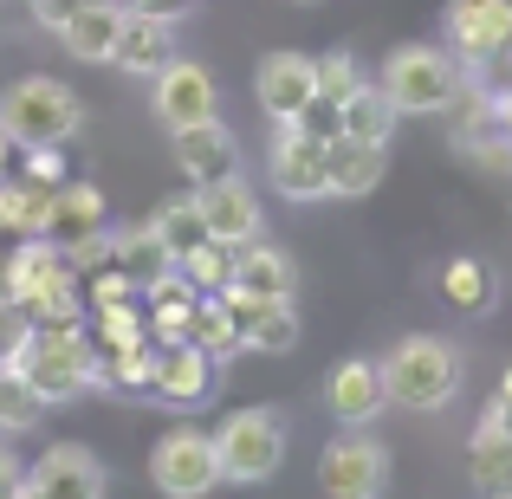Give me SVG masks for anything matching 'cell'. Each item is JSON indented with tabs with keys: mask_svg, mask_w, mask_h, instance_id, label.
Masks as SVG:
<instances>
[{
	"mask_svg": "<svg viewBox=\"0 0 512 499\" xmlns=\"http://www.w3.org/2000/svg\"><path fill=\"white\" fill-rule=\"evenodd\" d=\"M13 370L39 389V402H72L85 396L91 383H104V363H98V344L78 318H52V325H26V337L13 344Z\"/></svg>",
	"mask_w": 512,
	"mask_h": 499,
	"instance_id": "6da1fadb",
	"label": "cell"
},
{
	"mask_svg": "<svg viewBox=\"0 0 512 499\" xmlns=\"http://www.w3.org/2000/svg\"><path fill=\"white\" fill-rule=\"evenodd\" d=\"M383 383H389V402H402L415 415H435L461 396V350L435 331H415L383 357Z\"/></svg>",
	"mask_w": 512,
	"mask_h": 499,
	"instance_id": "7a4b0ae2",
	"label": "cell"
},
{
	"mask_svg": "<svg viewBox=\"0 0 512 499\" xmlns=\"http://www.w3.org/2000/svg\"><path fill=\"white\" fill-rule=\"evenodd\" d=\"M376 85L396 104V117H441V111L461 104L467 72H461V59L441 52V46H396L383 59V72H376Z\"/></svg>",
	"mask_w": 512,
	"mask_h": 499,
	"instance_id": "3957f363",
	"label": "cell"
},
{
	"mask_svg": "<svg viewBox=\"0 0 512 499\" xmlns=\"http://www.w3.org/2000/svg\"><path fill=\"white\" fill-rule=\"evenodd\" d=\"M0 130L13 137V150H39V143H59L65 150V143L85 130V104H78L72 85L33 72V78H20V85H7V98H0Z\"/></svg>",
	"mask_w": 512,
	"mask_h": 499,
	"instance_id": "277c9868",
	"label": "cell"
},
{
	"mask_svg": "<svg viewBox=\"0 0 512 499\" xmlns=\"http://www.w3.org/2000/svg\"><path fill=\"white\" fill-rule=\"evenodd\" d=\"M214 454H221V480L260 487V480H273L279 461H286V422H279L273 409H234L214 428Z\"/></svg>",
	"mask_w": 512,
	"mask_h": 499,
	"instance_id": "5b68a950",
	"label": "cell"
},
{
	"mask_svg": "<svg viewBox=\"0 0 512 499\" xmlns=\"http://www.w3.org/2000/svg\"><path fill=\"white\" fill-rule=\"evenodd\" d=\"M325 150H331V130L305 124V117L279 124L273 156H266L273 188H279L286 201H325V195H331V182H325Z\"/></svg>",
	"mask_w": 512,
	"mask_h": 499,
	"instance_id": "8992f818",
	"label": "cell"
},
{
	"mask_svg": "<svg viewBox=\"0 0 512 499\" xmlns=\"http://www.w3.org/2000/svg\"><path fill=\"white\" fill-rule=\"evenodd\" d=\"M150 480H156L169 499H201V493H214V480H221L214 435H201V428H169V435L150 448Z\"/></svg>",
	"mask_w": 512,
	"mask_h": 499,
	"instance_id": "52a82bcc",
	"label": "cell"
},
{
	"mask_svg": "<svg viewBox=\"0 0 512 499\" xmlns=\"http://www.w3.org/2000/svg\"><path fill=\"white\" fill-rule=\"evenodd\" d=\"M318 487L331 499H376L389 487V448L376 435H363V428H350L318 454Z\"/></svg>",
	"mask_w": 512,
	"mask_h": 499,
	"instance_id": "ba28073f",
	"label": "cell"
},
{
	"mask_svg": "<svg viewBox=\"0 0 512 499\" xmlns=\"http://www.w3.org/2000/svg\"><path fill=\"white\" fill-rule=\"evenodd\" d=\"M39 234L52 240L59 253H85L98 247L104 234H111V208H104V195L91 182H52V201H46V227Z\"/></svg>",
	"mask_w": 512,
	"mask_h": 499,
	"instance_id": "9c48e42d",
	"label": "cell"
},
{
	"mask_svg": "<svg viewBox=\"0 0 512 499\" xmlns=\"http://www.w3.org/2000/svg\"><path fill=\"white\" fill-rule=\"evenodd\" d=\"M104 487H111V474L85 441H59L26 467V493L33 499H98Z\"/></svg>",
	"mask_w": 512,
	"mask_h": 499,
	"instance_id": "30bf717a",
	"label": "cell"
},
{
	"mask_svg": "<svg viewBox=\"0 0 512 499\" xmlns=\"http://www.w3.org/2000/svg\"><path fill=\"white\" fill-rule=\"evenodd\" d=\"M150 85H156L150 104H156V117H163L169 130L201 124V117H221V85H214V72L195 65V59H169Z\"/></svg>",
	"mask_w": 512,
	"mask_h": 499,
	"instance_id": "8fae6325",
	"label": "cell"
},
{
	"mask_svg": "<svg viewBox=\"0 0 512 499\" xmlns=\"http://www.w3.org/2000/svg\"><path fill=\"white\" fill-rule=\"evenodd\" d=\"M214 383V357L195 337H150V376L143 389H156L163 402H201Z\"/></svg>",
	"mask_w": 512,
	"mask_h": 499,
	"instance_id": "7c38bea8",
	"label": "cell"
},
{
	"mask_svg": "<svg viewBox=\"0 0 512 499\" xmlns=\"http://www.w3.org/2000/svg\"><path fill=\"white\" fill-rule=\"evenodd\" d=\"M461 130H454V150L467 156V163H480L487 175H512V117L500 111L493 98H480V91H461Z\"/></svg>",
	"mask_w": 512,
	"mask_h": 499,
	"instance_id": "4fadbf2b",
	"label": "cell"
},
{
	"mask_svg": "<svg viewBox=\"0 0 512 499\" xmlns=\"http://www.w3.org/2000/svg\"><path fill=\"white\" fill-rule=\"evenodd\" d=\"M253 85H260V111L273 124H292V117H305L318 104V65L305 52H266Z\"/></svg>",
	"mask_w": 512,
	"mask_h": 499,
	"instance_id": "5bb4252c",
	"label": "cell"
},
{
	"mask_svg": "<svg viewBox=\"0 0 512 499\" xmlns=\"http://www.w3.org/2000/svg\"><path fill=\"white\" fill-rule=\"evenodd\" d=\"M441 26H448V52L461 65H474L512 39V0H448Z\"/></svg>",
	"mask_w": 512,
	"mask_h": 499,
	"instance_id": "9a60e30c",
	"label": "cell"
},
{
	"mask_svg": "<svg viewBox=\"0 0 512 499\" xmlns=\"http://www.w3.org/2000/svg\"><path fill=\"white\" fill-rule=\"evenodd\" d=\"M195 201H201V221H208V234L214 240H227V247H240V240H253L266 227V214H260V195L247 188V175H221V182H201L195 188Z\"/></svg>",
	"mask_w": 512,
	"mask_h": 499,
	"instance_id": "2e32d148",
	"label": "cell"
},
{
	"mask_svg": "<svg viewBox=\"0 0 512 499\" xmlns=\"http://www.w3.org/2000/svg\"><path fill=\"white\" fill-rule=\"evenodd\" d=\"M325 402L344 428H370L376 415L389 409V383H383V363L370 357H344L338 370L325 376Z\"/></svg>",
	"mask_w": 512,
	"mask_h": 499,
	"instance_id": "e0dca14e",
	"label": "cell"
},
{
	"mask_svg": "<svg viewBox=\"0 0 512 499\" xmlns=\"http://www.w3.org/2000/svg\"><path fill=\"white\" fill-rule=\"evenodd\" d=\"M175 163H182L188 182H221V175H234L240 169V143H234V130L221 124V117H201V124H182L175 130Z\"/></svg>",
	"mask_w": 512,
	"mask_h": 499,
	"instance_id": "ac0fdd59",
	"label": "cell"
},
{
	"mask_svg": "<svg viewBox=\"0 0 512 499\" xmlns=\"http://www.w3.org/2000/svg\"><path fill=\"white\" fill-rule=\"evenodd\" d=\"M124 0H85V7L72 13V20L59 26V46L72 52L78 65H111V52H117V33H124Z\"/></svg>",
	"mask_w": 512,
	"mask_h": 499,
	"instance_id": "d6986e66",
	"label": "cell"
},
{
	"mask_svg": "<svg viewBox=\"0 0 512 499\" xmlns=\"http://www.w3.org/2000/svg\"><path fill=\"white\" fill-rule=\"evenodd\" d=\"M227 286L247 292V299H292V286H299V273H292V260L273 247V240H240L234 247V273H227Z\"/></svg>",
	"mask_w": 512,
	"mask_h": 499,
	"instance_id": "ffe728a7",
	"label": "cell"
},
{
	"mask_svg": "<svg viewBox=\"0 0 512 499\" xmlns=\"http://www.w3.org/2000/svg\"><path fill=\"white\" fill-rule=\"evenodd\" d=\"M169 59H175V20H156V13H124V33H117V52H111L117 72L156 78Z\"/></svg>",
	"mask_w": 512,
	"mask_h": 499,
	"instance_id": "44dd1931",
	"label": "cell"
},
{
	"mask_svg": "<svg viewBox=\"0 0 512 499\" xmlns=\"http://www.w3.org/2000/svg\"><path fill=\"white\" fill-rule=\"evenodd\" d=\"M389 169V143H357L344 130H331V150H325V182L331 195H370Z\"/></svg>",
	"mask_w": 512,
	"mask_h": 499,
	"instance_id": "7402d4cb",
	"label": "cell"
},
{
	"mask_svg": "<svg viewBox=\"0 0 512 499\" xmlns=\"http://www.w3.org/2000/svg\"><path fill=\"white\" fill-rule=\"evenodd\" d=\"M65 266H72V253H59L46 234H26L20 247H7V292H13V305H26L39 286H52Z\"/></svg>",
	"mask_w": 512,
	"mask_h": 499,
	"instance_id": "603a6c76",
	"label": "cell"
},
{
	"mask_svg": "<svg viewBox=\"0 0 512 499\" xmlns=\"http://www.w3.org/2000/svg\"><path fill=\"white\" fill-rule=\"evenodd\" d=\"M467 480L487 499H512V435H500L487 415H480L474 441H467Z\"/></svg>",
	"mask_w": 512,
	"mask_h": 499,
	"instance_id": "cb8c5ba5",
	"label": "cell"
},
{
	"mask_svg": "<svg viewBox=\"0 0 512 499\" xmlns=\"http://www.w3.org/2000/svg\"><path fill=\"white\" fill-rule=\"evenodd\" d=\"M111 266H124V273L137 279V292H150L163 273H175V253L163 247V234L143 221V227H124V234H111Z\"/></svg>",
	"mask_w": 512,
	"mask_h": 499,
	"instance_id": "d4e9b609",
	"label": "cell"
},
{
	"mask_svg": "<svg viewBox=\"0 0 512 499\" xmlns=\"http://www.w3.org/2000/svg\"><path fill=\"white\" fill-rule=\"evenodd\" d=\"M46 201H52V182L39 175H7L0 182V234L7 240H26L46 227Z\"/></svg>",
	"mask_w": 512,
	"mask_h": 499,
	"instance_id": "484cf974",
	"label": "cell"
},
{
	"mask_svg": "<svg viewBox=\"0 0 512 499\" xmlns=\"http://www.w3.org/2000/svg\"><path fill=\"white\" fill-rule=\"evenodd\" d=\"M188 337H195V344L208 350L214 363L234 357V350H247V337H240V318H234V305H227V292H201L195 312H188Z\"/></svg>",
	"mask_w": 512,
	"mask_h": 499,
	"instance_id": "4316f807",
	"label": "cell"
},
{
	"mask_svg": "<svg viewBox=\"0 0 512 499\" xmlns=\"http://www.w3.org/2000/svg\"><path fill=\"white\" fill-rule=\"evenodd\" d=\"M338 130L357 137V143H389V137H396V104L383 98V85L363 78V85L338 104Z\"/></svg>",
	"mask_w": 512,
	"mask_h": 499,
	"instance_id": "83f0119b",
	"label": "cell"
},
{
	"mask_svg": "<svg viewBox=\"0 0 512 499\" xmlns=\"http://www.w3.org/2000/svg\"><path fill=\"white\" fill-rule=\"evenodd\" d=\"M46 422V402L39 389L13 370V357H0V435H26V428Z\"/></svg>",
	"mask_w": 512,
	"mask_h": 499,
	"instance_id": "f1b7e54d",
	"label": "cell"
},
{
	"mask_svg": "<svg viewBox=\"0 0 512 499\" xmlns=\"http://www.w3.org/2000/svg\"><path fill=\"white\" fill-rule=\"evenodd\" d=\"M150 227L163 234V247L175 253V260H182V253H195L201 240H214V234H208V221H201V201H195V195H182V201H163V208L150 214Z\"/></svg>",
	"mask_w": 512,
	"mask_h": 499,
	"instance_id": "f546056e",
	"label": "cell"
},
{
	"mask_svg": "<svg viewBox=\"0 0 512 499\" xmlns=\"http://www.w3.org/2000/svg\"><path fill=\"white\" fill-rule=\"evenodd\" d=\"M441 292H448V305H461V312H487L493 305V273L480 260H448L441 266Z\"/></svg>",
	"mask_w": 512,
	"mask_h": 499,
	"instance_id": "4dcf8cb0",
	"label": "cell"
},
{
	"mask_svg": "<svg viewBox=\"0 0 512 499\" xmlns=\"http://www.w3.org/2000/svg\"><path fill=\"white\" fill-rule=\"evenodd\" d=\"M175 273H182L195 292H221L227 273H234V247H227V240H201L195 253H182V260H175Z\"/></svg>",
	"mask_w": 512,
	"mask_h": 499,
	"instance_id": "1f68e13d",
	"label": "cell"
},
{
	"mask_svg": "<svg viewBox=\"0 0 512 499\" xmlns=\"http://www.w3.org/2000/svg\"><path fill=\"white\" fill-rule=\"evenodd\" d=\"M78 292H85V286H78V273H72V266H65V273L52 279V286H39L33 299L20 305V312L33 318V325H52V318H78V305H85V299H78Z\"/></svg>",
	"mask_w": 512,
	"mask_h": 499,
	"instance_id": "d6a6232c",
	"label": "cell"
},
{
	"mask_svg": "<svg viewBox=\"0 0 512 499\" xmlns=\"http://www.w3.org/2000/svg\"><path fill=\"white\" fill-rule=\"evenodd\" d=\"M467 72V91H480V98H512V39L500 52H487V59H474V65H461Z\"/></svg>",
	"mask_w": 512,
	"mask_h": 499,
	"instance_id": "836d02e7",
	"label": "cell"
},
{
	"mask_svg": "<svg viewBox=\"0 0 512 499\" xmlns=\"http://www.w3.org/2000/svg\"><path fill=\"white\" fill-rule=\"evenodd\" d=\"M312 65H318V104H344L350 91L363 85V72H357L350 52H325V59H312Z\"/></svg>",
	"mask_w": 512,
	"mask_h": 499,
	"instance_id": "e575fe53",
	"label": "cell"
},
{
	"mask_svg": "<svg viewBox=\"0 0 512 499\" xmlns=\"http://www.w3.org/2000/svg\"><path fill=\"white\" fill-rule=\"evenodd\" d=\"M85 7V0H26V13H33V26H46V33H59L72 13Z\"/></svg>",
	"mask_w": 512,
	"mask_h": 499,
	"instance_id": "d590c367",
	"label": "cell"
},
{
	"mask_svg": "<svg viewBox=\"0 0 512 499\" xmlns=\"http://www.w3.org/2000/svg\"><path fill=\"white\" fill-rule=\"evenodd\" d=\"M487 422L500 428V435H512V370L500 376V389H493V402H487Z\"/></svg>",
	"mask_w": 512,
	"mask_h": 499,
	"instance_id": "8d00e7d4",
	"label": "cell"
},
{
	"mask_svg": "<svg viewBox=\"0 0 512 499\" xmlns=\"http://www.w3.org/2000/svg\"><path fill=\"white\" fill-rule=\"evenodd\" d=\"M130 13H156V20H188L195 13V0H124Z\"/></svg>",
	"mask_w": 512,
	"mask_h": 499,
	"instance_id": "74e56055",
	"label": "cell"
},
{
	"mask_svg": "<svg viewBox=\"0 0 512 499\" xmlns=\"http://www.w3.org/2000/svg\"><path fill=\"white\" fill-rule=\"evenodd\" d=\"M13 493H26V467L0 448V499H13Z\"/></svg>",
	"mask_w": 512,
	"mask_h": 499,
	"instance_id": "f35d334b",
	"label": "cell"
},
{
	"mask_svg": "<svg viewBox=\"0 0 512 499\" xmlns=\"http://www.w3.org/2000/svg\"><path fill=\"white\" fill-rule=\"evenodd\" d=\"M0 305H13V292H7V247H0Z\"/></svg>",
	"mask_w": 512,
	"mask_h": 499,
	"instance_id": "ab89813d",
	"label": "cell"
},
{
	"mask_svg": "<svg viewBox=\"0 0 512 499\" xmlns=\"http://www.w3.org/2000/svg\"><path fill=\"white\" fill-rule=\"evenodd\" d=\"M7 150H13V137L0 130V182H7Z\"/></svg>",
	"mask_w": 512,
	"mask_h": 499,
	"instance_id": "60d3db41",
	"label": "cell"
},
{
	"mask_svg": "<svg viewBox=\"0 0 512 499\" xmlns=\"http://www.w3.org/2000/svg\"><path fill=\"white\" fill-rule=\"evenodd\" d=\"M500 111H506V117H512V98H500Z\"/></svg>",
	"mask_w": 512,
	"mask_h": 499,
	"instance_id": "b9f144b4",
	"label": "cell"
},
{
	"mask_svg": "<svg viewBox=\"0 0 512 499\" xmlns=\"http://www.w3.org/2000/svg\"><path fill=\"white\" fill-rule=\"evenodd\" d=\"M299 7H318V0H299Z\"/></svg>",
	"mask_w": 512,
	"mask_h": 499,
	"instance_id": "7bdbcfd3",
	"label": "cell"
}]
</instances>
